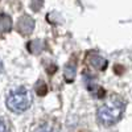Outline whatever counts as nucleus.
Here are the masks:
<instances>
[{
	"label": "nucleus",
	"mask_w": 132,
	"mask_h": 132,
	"mask_svg": "<svg viewBox=\"0 0 132 132\" xmlns=\"http://www.w3.org/2000/svg\"><path fill=\"white\" fill-rule=\"evenodd\" d=\"M0 70H2V62H0Z\"/></svg>",
	"instance_id": "nucleus-13"
},
{
	"label": "nucleus",
	"mask_w": 132,
	"mask_h": 132,
	"mask_svg": "<svg viewBox=\"0 0 132 132\" xmlns=\"http://www.w3.org/2000/svg\"><path fill=\"white\" fill-rule=\"evenodd\" d=\"M89 62L93 68H95L98 70H106V68H107V61L102 56H98V54H93Z\"/></svg>",
	"instance_id": "nucleus-4"
},
{
	"label": "nucleus",
	"mask_w": 132,
	"mask_h": 132,
	"mask_svg": "<svg viewBox=\"0 0 132 132\" xmlns=\"http://www.w3.org/2000/svg\"><path fill=\"white\" fill-rule=\"evenodd\" d=\"M90 91H91V94H93L95 98H103V96H104V90L102 89V87H99V86H93V87H90Z\"/></svg>",
	"instance_id": "nucleus-9"
},
{
	"label": "nucleus",
	"mask_w": 132,
	"mask_h": 132,
	"mask_svg": "<svg viewBox=\"0 0 132 132\" xmlns=\"http://www.w3.org/2000/svg\"><path fill=\"white\" fill-rule=\"evenodd\" d=\"M77 71V69H75V66L74 65H68L65 68V71H63V77H65V79L68 81L69 83L70 82H73L74 79H75V73Z\"/></svg>",
	"instance_id": "nucleus-7"
},
{
	"label": "nucleus",
	"mask_w": 132,
	"mask_h": 132,
	"mask_svg": "<svg viewBox=\"0 0 132 132\" xmlns=\"http://www.w3.org/2000/svg\"><path fill=\"white\" fill-rule=\"evenodd\" d=\"M33 132H61L58 124L52 123V122H46L41 126H38Z\"/></svg>",
	"instance_id": "nucleus-5"
},
{
	"label": "nucleus",
	"mask_w": 132,
	"mask_h": 132,
	"mask_svg": "<svg viewBox=\"0 0 132 132\" xmlns=\"http://www.w3.org/2000/svg\"><path fill=\"white\" fill-rule=\"evenodd\" d=\"M28 48H32V49H29L32 53H40L44 48V42L40 41V40H35V41H32V44L29 42Z\"/></svg>",
	"instance_id": "nucleus-8"
},
{
	"label": "nucleus",
	"mask_w": 132,
	"mask_h": 132,
	"mask_svg": "<svg viewBox=\"0 0 132 132\" xmlns=\"http://www.w3.org/2000/svg\"><path fill=\"white\" fill-rule=\"evenodd\" d=\"M42 7V0H33L32 2V9L33 11H38Z\"/></svg>",
	"instance_id": "nucleus-11"
},
{
	"label": "nucleus",
	"mask_w": 132,
	"mask_h": 132,
	"mask_svg": "<svg viewBox=\"0 0 132 132\" xmlns=\"http://www.w3.org/2000/svg\"><path fill=\"white\" fill-rule=\"evenodd\" d=\"M35 29V20H33L30 16L24 15L21 16L17 21V30L21 33L23 36H28L33 32Z\"/></svg>",
	"instance_id": "nucleus-3"
},
{
	"label": "nucleus",
	"mask_w": 132,
	"mask_h": 132,
	"mask_svg": "<svg viewBox=\"0 0 132 132\" xmlns=\"http://www.w3.org/2000/svg\"><path fill=\"white\" fill-rule=\"evenodd\" d=\"M12 28V20L8 15H0V33L9 32Z\"/></svg>",
	"instance_id": "nucleus-6"
},
{
	"label": "nucleus",
	"mask_w": 132,
	"mask_h": 132,
	"mask_svg": "<svg viewBox=\"0 0 132 132\" xmlns=\"http://www.w3.org/2000/svg\"><path fill=\"white\" fill-rule=\"evenodd\" d=\"M30 103H32V96L29 91L25 89H19L16 91H12L5 101L8 110H11L15 114H21L27 111L30 107Z\"/></svg>",
	"instance_id": "nucleus-2"
},
{
	"label": "nucleus",
	"mask_w": 132,
	"mask_h": 132,
	"mask_svg": "<svg viewBox=\"0 0 132 132\" xmlns=\"http://www.w3.org/2000/svg\"><path fill=\"white\" fill-rule=\"evenodd\" d=\"M124 112V102L120 99H111L98 108V120L103 126H112L118 123Z\"/></svg>",
	"instance_id": "nucleus-1"
},
{
	"label": "nucleus",
	"mask_w": 132,
	"mask_h": 132,
	"mask_svg": "<svg viewBox=\"0 0 132 132\" xmlns=\"http://www.w3.org/2000/svg\"><path fill=\"white\" fill-rule=\"evenodd\" d=\"M0 132H5V124L0 120Z\"/></svg>",
	"instance_id": "nucleus-12"
},
{
	"label": "nucleus",
	"mask_w": 132,
	"mask_h": 132,
	"mask_svg": "<svg viewBox=\"0 0 132 132\" xmlns=\"http://www.w3.org/2000/svg\"><path fill=\"white\" fill-rule=\"evenodd\" d=\"M36 91H37V94H40V95H45L46 91H48V87H46V85L42 81H40V82L37 83V86H36Z\"/></svg>",
	"instance_id": "nucleus-10"
}]
</instances>
